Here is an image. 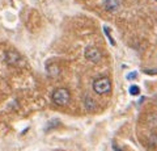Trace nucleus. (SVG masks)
I'll use <instances>...</instances> for the list:
<instances>
[{
	"label": "nucleus",
	"mask_w": 157,
	"mask_h": 151,
	"mask_svg": "<svg viewBox=\"0 0 157 151\" xmlns=\"http://www.w3.org/2000/svg\"><path fill=\"white\" fill-rule=\"evenodd\" d=\"M51 99H52V103L55 105L63 106V105L68 104V101H70V99H71V93H70V91H68L67 88L60 87V88H56L55 91L52 92Z\"/></svg>",
	"instance_id": "f257e3e1"
},
{
	"label": "nucleus",
	"mask_w": 157,
	"mask_h": 151,
	"mask_svg": "<svg viewBox=\"0 0 157 151\" xmlns=\"http://www.w3.org/2000/svg\"><path fill=\"white\" fill-rule=\"evenodd\" d=\"M110 89H111V81L109 77L101 76V77H97V79L93 81V91H94L97 95L109 93Z\"/></svg>",
	"instance_id": "f03ea898"
},
{
	"label": "nucleus",
	"mask_w": 157,
	"mask_h": 151,
	"mask_svg": "<svg viewBox=\"0 0 157 151\" xmlns=\"http://www.w3.org/2000/svg\"><path fill=\"white\" fill-rule=\"evenodd\" d=\"M84 54H85V58H86V59H88V61H90V62H93V63L100 62V61H101V58H102L101 51L98 50L97 47H94V46H88V47L85 49Z\"/></svg>",
	"instance_id": "7ed1b4c3"
},
{
	"label": "nucleus",
	"mask_w": 157,
	"mask_h": 151,
	"mask_svg": "<svg viewBox=\"0 0 157 151\" xmlns=\"http://www.w3.org/2000/svg\"><path fill=\"white\" fill-rule=\"evenodd\" d=\"M6 61H7L8 65L18 66L20 62H21V57L14 51H8V53H6Z\"/></svg>",
	"instance_id": "20e7f679"
},
{
	"label": "nucleus",
	"mask_w": 157,
	"mask_h": 151,
	"mask_svg": "<svg viewBox=\"0 0 157 151\" xmlns=\"http://www.w3.org/2000/svg\"><path fill=\"white\" fill-rule=\"evenodd\" d=\"M105 8L110 12H115V11L119 9V2H118V0H106Z\"/></svg>",
	"instance_id": "39448f33"
},
{
	"label": "nucleus",
	"mask_w": 157,
	"mask_h": 151,
	"mask_svg": "<svg viewBox=\"0 0 157 151\" xmlns=\"http://www.w3.org/2000/svg\"><path fill=\"white\" fill-rule=\"evenodd\" d=\"M84 104H85V106H86V108H88V109H89V110H92V109H94V108H96V106H97V104H96V101H94V100H93V99H92V97H90V96H86V97H85V101H84Z\"/></svg>",
	"instance_id": "423d86ee"
},
{
	"label": "nucleus",
	"mask_w": 157,
	"mask_h": 151,
	"mask_svg": "<svg viewBox=\"0 0 157 151\" xmlns=\"http://www.w3.org/2000/svg\"><path fill=\"white\" fill-rule=\"evenodd\" d=\"M47 72H48V74H50L51 76H56L58 74H59V69H58V67L56 66H47Z\"/></svg>",
	"instance_id": "0eeeda50"
},
{
	"label": "nucleus",
	"mask_w": 157,
	"mask_h": 151,
	"mask_svg": "<svg viewBox=\"0 0 157 151\" xmlns=\"http://www.w3.org/2000/svg\"><path fill=\"white\" fill-rule=\"evenodd\" d=\"M128 92H130V95H132V96H137V95L140 93V88H139V87H137V85L132 84V85L130 87Z\"/></svg>",
	"instance_id": "6e6552de"
},
{
	"label": "nucleus",
	"mask_w": 157,
	"mask_h": 151,
	"mask_svg": "<svg viewBox=\"0 0 157 151\" xmlns=\"http://www.w3.org/2000/svg\"><path fill=\"white\" fill-rule=\"evenodd\" d=\"M104 32L106 33V36H107V38H109V41H110L111 45H115V41L113 40V37H111V34H110V29L107 28V26H105V28H104Z\"/></svg>",
	"instance_id": "1a4fd4ad"
},
{
	"label": "nucleus",
	"mask_w": 157,
	"mask_h": 151,
	"mask_svg": "<svg viewBox=\"0 0 157 151\" xmlns=\"http://www.w3.org/2000/svg\"><path fill=\"white\" fill-rule=\"evenodd\" d=\"M157 146V135H151L149 138V147H156Z\"/></svg>",
	"instance_id": "9d476101"
},
{
	"label": "nucleus",
	"mask_w": 157,
	"mask_h": 151,
	"mask_svg": "<svg viewBox=\"0 0 157 151\" xmlns=\"http://www.w3.org/2000/svg\"><path fill=\"white\" fill-rule=\"evenodd\" d=\"M144 74H147V75H157V69H145Z\"/></svg>",
	"instance_id": "9b49d317"
},
{
	"label": "nucleus",
	"mask_w": 157,
	"mask_h": 151,
	"mask_svg": "<svg viewBox=\"0 0 157 151\" xmlns=\"http://www.w3.org/2000/svg\"><path fill=\"white\" fill-rule=\"evenodd\" d=\"M135 77H137L136 72H130V74L127 75V79H128V80H132V79H135Z\"/></svg>",
	"instance_id": "f8f14e48"
},
{
	"label": "nucleus",
	"mask_w": 157,
	"mask_h": 151,
	"mask_svg": "<svg viewBox=\"0 0 157 151\" xmlns=\"http://www.w3.org/2000/svg\"><path fill=\"white\" fill-rule=\"evenodd\" d=\"M113 149H114V151H122L119 147H118V146L115 145V143H113Z\"/></svg>",
	"instance_id": "ddd939ff"
},
{
	"label": "nucleus",
	"mask_w": 157,
	"mask_h": 151,
	"mask_svg": "<svg viewBox=\"0 0 157 151\" xmlns=\"http://www.w3.org/2000/svg\"><path fill=\"white\" fill-rule=\"evenodd\" d=\"M155 2H157V0H155Z\"/></svg>",
	"instance_id": "4468645a"
}]
</instances>
